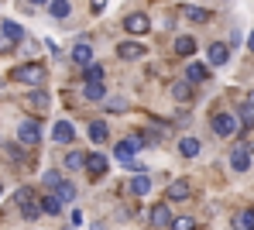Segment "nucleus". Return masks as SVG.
I'll use <instances>...</instances> for the list:
<instances>
[{
  "label": "nucleus",
  "instance_id": "9",
  "mask_svg": "<svg viewBox=\"0 0 254 230\" xmlns=\"http://www.w3.org/2000/svg\"><path fill=\"white\" fill-rule=\"evenodd\" d=\"M230 169L234 172H248L251 169V148H234V155H230Z\"/></svg>",
  "mask_w": 254,
  "mask_h": 230
},
{
  "label": "nucleus",
  "instance_id": "19",
  "mask_svg": "<svg viewBox=\"0 0 254 230\" xmlns=\"http://www.w3.org/2000/svg\"><path fill=\"white\" fill-rule=\"evenodd\" d=\"M179 155L182 158H196L199 155V138H182L179 141Z\"/></svg>",
  "mask_w": 254,
  "mask_h": 230
},
{
  "label": "nucleus",
  "instance_id": "11",
  "mask_svg": "<svg viewBox=\"0 0 254 230\" xmlns=\"http://www.w3.org/2000/svg\"><path fill=\"white\" fill-rule=\"evenodd\" d=\"M206 55H210V65H227V62H230V45H223V42H213Z\"/></svg>",
  "mask_w": 254,
  "mask_h": 230
},
{
  "label": "nucleus",
  "instance_id": "35",
  "mask_svg": "<svg viewBox=\"0 0 254 230\" xmlns=\"http://www.w3.org/2000/svg\"><path fill=\"white\" fill-rule=\"evenodd\" d=\"M107 107H110V114H114V110H127V103H124V100H110Z\"/></svg>",
  "mask_w": 254,
  "mask_h": 230
},
{
  "label": "nucleus",
  "instance_id": "10",
  "mask_svg": "<svg viewBox=\"0 0 254 230\" xmlns=\"http://www.w3.org/2000/svg\"><path fill=\"white\" fill-rule=\"evenodd\" d=\"M141 144H144V138H141V134H134V138L121 141V144H117V148H114V155H117V158H121V162H127V158H130V155H134V151H137V148H141Z\"/></svg>",
  "mask_w": 254,
  "mask_h": 230
},
{
  "label": "nucleus",
  "instance_id": "36",
  "mask_svg": "<svg viewBox=\"0 0 254 230\" xmlns=\"http://www.w3.org/2000/svg\"><path fill=\"white\" fill-rule=\"evenodd\" d=\"M248 48H251V52H254V31H251V38H248Z\"/></svg>",
  "mask_w": 254,
  "mask_h": 230
},
{
  "label": "nucleus",
  "instance_id": "33",
  "mask_svg": "<svg viewBox=\"0 0 254 230\" xmlns=\"http://www.w3.org/2000/svg\"><path fill=\"white\" fill-rule=\"evenodd\" d=\"M14 45H17V42H14V38H7V35L0 31V52H10Z\"/></svg>",
  "mask_w": 254,
  "mask_h": 230
},
{
  "label": "nucleus",
  "instance_id": "7",
  "mask_svg": "<svg viewBox=\"0 0 254 230\" xmlns=\"http://www.w3.org/2000/svg\"><path fill=\"white\" fill-rule=\"evenodd\" d=\"M165 196H169L172 203H182V199L192 196V182H189V179H175V182H169V192H165Z\"/></svg>",
  "mask_w": 254,
  "mask_h": 230
},
{
  "label": "nucleus",
  "instance_id": "15",
  "mask_svg": "<svg viewBox=\"0 0 254 230\" xmlns=\"http://www.w3.org/2000/svg\"><path fill=\"white\" fill-rule=\"evenodd\" d=\"M134 196H148L151 192V179L144 175V172H134V179H130V185H127Z\"/></svg>",
  "mask_w": 254,
  "mask_h": 230
},
{
  "label": "nucleus",
  "instance_id": "12",
  "mask_svg": "<svg viewBox=\"0 0 254 230\" xmlns=\"http://www.w3.org/2000/svg\"><path fill=\"white\" fill-rule=\"evenodd\" d=\"M72 62H76V65H89V62H93V45H89V42H76V45H72Z\"/></svg>",
  "mask_w": 254,
  "mask_h": 230
},
{
  "label": "nucleus",
  "instance_id": "5",
  "mask_svg": "<svg viewBox=\"0 0 254 230\" xmlns=\"http://www.w3.org/2000/svg\"><path fill=\"white\" fill-rule=\"evenodd\" d=\"M144 55H148L144 42H121V45H117V58H124V62H137V58H144Z\"/></svg>",
  "mask_w": 254,
  "mask_h": 230
},
{
  "label": "nucleus",
  "instance_id": "3",
  "mask_svg": "<svg viewBox=\"0 0 254 230\" xmlns=\"http://www.w3.org/2000/svg\"><path fill=\"white\" fill-rule=\"evenodd\" d=\"M213 131H216L220 138H230V134H237V114H227V110L213 114Z\"/></svg>",
  "mask_w": 254,
  "mask_h": 230
},
{
  "label": "nucleus",
  "instance_id": "4",
  "mask_svg": "<svg viewBox=\"0 0 254 230\" xmlns=\"http://www.w3.org/2000/svg\"><path fill=\"white\" fill-rule=\"evenodd\" d=\"M17 141H21L24 148H35V144L42 141V124H38V120H21V127H17Z\"/></svg>",
  "mask_w": 254,
  "mask_h": 230
},
{
  "label": "nucleus",
  "instance_id": "8",
  "mask_svg": "<svg viewBox=\"0 0 254 230\" xmlns=\"http://www.w3.org/2000/svg\"><path fill=\"white\" fill-rule=\"evenodd\" d=\"M148 220H151V227H155V230H162V227H169V224H172V213H169V203H155V206H151V213H148Z\"/></svg>",
  "mask_w": 254,
  "mask_h": 230
},
{
  "label": "nucleus",
  "instance_id": "22",
  "mask_svg": "<svg viewBox=\"0 0 254 230\" xmlns=\"http://www.w3.org/2000/svg\"><path fill=\"white\" fill-rule=\"evenodd\" d=\"M89 138H93V144H103V141L110 138L107 124H103V120H93V124H89Z\"/></svg>",
  "mask_w": 254,
  "mask_h": 230
},
{
  "label": "nucleus",
  "instance_id": "6",
  "mask_svg": "<svg viewBox=\"0 0 254 230\" xmlns=\"http://www.w3.org/2000/svg\"><path fill=\"white\" fill-rule=\"evenodd\" d=\"M124 31H130V35H144V31H151L148 14H127V17H124Z\"/></svg>",
  "mask_w": 254,
  "mask_h": 230
},
{
  "label": "nucleus",
  "instance_id": "26",
  "mask_svg": "<svg viewBox=\"0 0 254 230\" xmlns=\"http://www.w3.org/2000/svg\"><path fill=\"white\" fill-rule=\"evenodd\" d=\"M83 96L86 100H103V96H107V86H103V83H86Z\"/></svg>",
  "mask_w": 254,
  "mask_h": 230
},
{
  "label": "nucleus",
  "instance_id": "28",
  "mask_svg": "<svg viewBox=\"0 0 254 230\" xmlns=\"http://www.w3.org/2000/svg\"><path fill=\"white\" fill-rule=\"evenodd\" d=\"M182 14H186L189 21H199V24H203V21H210V10H203V7H192V3H189Z\"/></svg>",
  "mask_w": 254,
  "mask_h": 230
},
{
  "label": "nucleus",
  "instance_id": "21",
  "mask_svg": "<svg viewBox=\"0 0 254 230\" xmlns=\"http://www.w3.org/2000/svg\"><path fill=\"white\" fill-rule=\"evenodd\" d=\"M28 107H35V110H45L48 107V93L42 90V86H35V93H28V100H24Z\"/></svg>",
  "mask_w": 254,
  "mask_h": 230
},
{
  "label": "nucleus",
  "instance_id": "1",
  "mask_svg": "<svg viewBox=\"0 0 254 230\" xmlns=\"http://www.w3.org/2000/svg\"><path fill=\"white\" fill-rule=\"evenodd\" d=\"M10 79H14V83H24V86H45L48 72H45L42 62H24V65H17V69L10 72Z\"/></svg>",
  "mask_w": 254,
  "mask_h": 230
},
{
  "label": "nucleus",
  "instance_id": "29",
  "mask_svg": "<svg viewBox=\"0 0 254 230\" xmlns=\"http://www.w3.org/2000/svg\"><path fill=\"white\" fill-rule=\"evenodd\" d=\"M83 69H86V83H103V65L89 62V65H83Z\"/></svg>",
  "mask_w": 254,
  "mask_h": 230
},
{
  "label": "nucleus",
  "instance_id": "2",
  "mask_svg": "<svg viewBox=\"0 0 254 230\" xmlns=\"http://www.w3.org/2000/svg\"><path fill=\"white\" fill-rule=\"evenodd\" d=\"M14 199H17V206H21V217H24V220H31V224H35V220L42 217V203H38V192H35V189H28V185H24V189H17V196H14Z\"/></svg>",
  "mask_w": 254,
  "mask_h": 230
},
{
  "label": "nucleus",
  "instance_id": "24",
  "mask_svg": "<svg viewBox=\"0 0 254 230\" xmlns=\"http://www.w3.org/2000/svg\"><path fill=\"white\" fill-rule=\"evenodd\" d=\"M192 52H196V38H189V35L175 38V55H192Z\"/></svg>",
  "mask_w": 254,
  "mask_h": 230
},
{
  "label": "nucleus",
  "instance_id": "14",
  "mask_svg": "<svg viewBox=\"0 0 254 230\" xmlns=\"http://www.w3.org/2000/svg\"><path fill=\"white\" fill-rule=\"evenodd\" d=\"M52 138L59 141V144H69V141L76 138V131H72V124H69V120H59V124L52 127Z\"/></svg>",
  "mask_w": 254,
  "mask_h": 230
},
{
  "label": "nucleus",
  "instance_id": "30",
  "mask_svg": "<svg viewBox=\"0 0 254 230\" xmlns=\"http://www.w3.org/2000/svg\"><path fill=\"white\" fill-rule=\"evenodd\" d=\"M234 224H237V230H254V206H251V210H244Z\"/></svg>",
  "mask_w": 254,
  "mask_h": 230
},
{
  "label": "nucleus",
  "instance_id": "38",
  "mask_svg": "<svg viewBox=\"0 0 254 230\" xmlns=\"http://www.w3.org/2000/svg\"><path fill=\"white\" fill-rule=\"evenodd\" d=\"M248 103H251V107H254V90H251V96H248Z\"/></svg>",
  "mask_w": 254,
  "mask_h": 230
},
{
  "label": "nucleus",
  "instance_id": "18",
  "mask_svg": "<svg viewBox=\"0 0 254 230\" xmlns=\"http://www.w3.org/2000/svg\"><path fill=\"white\" fill-rule=\"evenodd\" d=\"M69 10H72V7H69V0H48V14H52L55 21H65V17H69Z\"/></svg>",
  "mask_w": 254,
  "mask_h": 230
},
{
  "label": "nucleus",
  "instance_id": "34",
  "mask_svg": "<svg viewBox=\"0 0 254 230\" xmlns=\"http://www.w3.org/2000/svg\"><path fill=\"white\" fill-rule=\"evenodd\" d=\"M89 7H93V14H103L107 10V0H89Z\"/></svg>",
  "mask_w": 254,
  "mask_h": 230
},
{
  "label": "nucleus",
  "instance_id": "17",
  "mask_svg": "<svg viewBox=\"0 0 254 230\" xmlns=\"http://www.w3.org/2000/svg\"><path fill=\"white\" fill-rule=\"evenodd\" d=\"M206 76H210L206 65H199V62H189V65H186V79H189V83H206Z\"/></svg>",
  "mask_w": 254,
  "mask_h": 230
},
{
  "label": "nucleus",
  "instance_id": "31",
  "mask_svg": "<svg viewBox=\"0 0 254 230\" xmlns=\"http://www.w3.org/2000/svg\"><path fill=\"white\" fill-rule=\"evenodd\" d=\"M241 124H244V127H254V107L251 103L241 107Z\"/></svg>",
  "mask_w": 254,
  "mask_h": 230
},
{
  "label": "nucleus",
  "instance_id": "25",
  "mask_svg": "<svg viewBox=\"0 0 254 230\" xmlns=\"http://www.w3.org/2000/svg\"><path fill=\"white\" fill-rule=\"evenodd\" d=\"M0 31H3L7 38H14V42H21V38H24V28H21L17 21H3V24H0Z\"/></svg>",
  "mask_w": 254,
  "mask_h": 230
},
{
  "label": "nucleus",
  "instance_id": "13",
  "mask_svg": "<svg viewBox=\"0 0 254 230\" xmlns=\"http://www.w3.org/2000/svg\"><path fill=\"white\" fill-rule=\"evenodd\" d=\"M172 96H175L179 103H189V100L196 96V90H192V83H189V79H179V83H172Z\"/></svg>",
  "mask_w": 254,
  "mask_h": 230
},
{
  "label": "nucleus",
  "instance_id": "37",
  "mask_svg": "<svg viewBox=\"0 0 254 230\" xmlns=\"http://www.w3.org/2000/svg\"><path fill=\"white\" fill-rule=\"evenodd\" d=\"M35 3H48V0H28V7H35Z\"/></svg>",
  "mask_w": 254,
  "mask_h": 230
},
{
  "label": "nucleus",
  "instance_id": "23",
  "mask_svg": "<svg viewBox=\"0 0 254 230\" xmlns=\"http://www.w3.org/2000/svg\"><path fill=\"white\" fill-rule=\"evenodd\" d=\"M83 165H86V151H69V155H65V169H69V172H79Z\"/></svg>",
  "mask_w": 254,
  "mask_h": 230
},
{
  "label": "nucleus",
  "instance_id": "32",
  "mask_svg": "<svg viewBox=\"0 0 254 230\" xmlns=\"http://www.w3.org/2000/svg\"><path fill=\"white\" fill-rule=\"evenodd\" d=\"M172 230H196V220L192 217H179V220H172Z\"/></svg>",
  "mask_w": 254,
  "mask_h": 230
},
{
  "label": "nucleus",
  "instance_id": "16",
  "mask_svg": "<svg viewBox=\"0 0 254 230\" xmlns=\"http://www.w3.org/2000/svg\"><path fill=\"white\" fill-rule=\"evenodd\" d=\"M55 196H59V203L65 206V203H72V199H76V185L65 182V179H59V182H55Z\"/></svg>",
  "mask_w": 254,
  "mask_h": 230
},
{
  "label": "nucleus",
  "instance_id": "20",
  "mask_svg": "<svg viewBox=\"0 0 254 230\" xmlns=\"http://www.w3.org/2000/svg\"><path fill=\"white\" fill-rule=\"evenodd\" d=\"M86 169H89V175H103L107 172V158L103 155H86Z\"/></svg>",
  "mask_w": 254,
  "mask_h": 230
},
{
  "label": "nucleus",
  "instance_id": "27",
  "mask_svg": "<svg viewBox=\"0 0 254 230\" xmlns=\"http://www.w3.org/2000/svg\"><path fill=\"white\" fill-rule=\"evenodd\" d=\"M42 213H52V217H59V213H62L59 196H42Z\"/></svg>",
  "mask_w": 254,
  "mask_h": 230
}]
</instances>
